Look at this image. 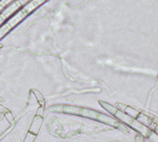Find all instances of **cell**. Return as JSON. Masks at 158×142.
<instances>
[{
  "instance_id": "1",
  "label": "cell",
  "mask_w": 158,
  "mask_h": 142,
  "mask_svg": "<svg viewBox=\"0 0 158 142\" xmlns=\"http://www.w3.org/2000/svg\"><path fill=\"white\" fill-rule=\"evenodd\" d=\"M44 1H30L27 2L21 8H19L11 18H9L0 27V40L5 37L11 30H13L19 22H21L30 13L35 10L39 6L44 4Z\"/></svg>"
},
{
  "instance_id": "2",
  "label": "cell",
  "mask_w": 158,
  "mask_h": 142,
  "mask_svg": "<svg viewBox=\"0 0 158 142\" xmlns=\"http://www.w3.org/2000/svg\"><path fill=\"white\" fill-rule=\"evenodd\" d=\"M27 2L26 1H13L9 2L1 11H0V27L11 18L19 8H21Z\"/></svg>"
},
{
  "instance_id": "3",
  "label": "cell",
  "mask_w": 158,
  "mask_h": 142,
  "mask_svg": "<svg viewBox=\"0 0 158 142\" xmlns=\"http://www.w3.org/2000/svg\"><path fill=\"white\" fill-rule=\"evenodd\" d=\"M96 120L103 123V124H106L107 126H110V127H113L115 128H118L119 127V124L120 122H118L116 118L110 116H107V115H105L103 113H97V116H96Z\"/></svg>"
},
{
  "instance_id": "4",
  "label": "cell",
  "mask_w": 158,
  "mask_h": 142,
  "mask_svg": "<svg viewBox=\"0 0 158 142\" xmlns=\"http://www.w3.org/2000/svg\"><path fill=\"white\" fill-rule=\"evenodd\" d=\"M130 127H131L133 130H135L136 132H138L143 138V137H144V138H147L148 135H149L150 132H151V130H150L149 128H147L146 127H144V126H143L142 124H140L136 119H134V120L131 122V124L130 125Z\"/></svg>"
},
{
  "instance_id": "5",
  "label": "cell",
  "mask_w": 158,
  "mask_h": 142,
  "mask_svg": "<svg viewBox=\"0 0 158 142\" xmlns=\"http://www.w3.org/2000/svg\"><path fill=\"white\" fill-rule=\"evenodd\" d=\"M43 122H44V118L42 116H35L32 119V122L31 124V127L29 128V132L37 136V134L39 133L40 129H41V127L43 125Z\"/></svg>"
},
{
  "instance_id": "6",
  "label": "cell",
  "mask_w": 158,
  "mask_h": 142,
  "mask_svg": "<svg viewBox=\"0 0 158 142\" xmlns=\"http://www.w3.org/2000/svg\"><path fill=\"white\" fill-rule=\"evenodd\" d=\"M97 113H98V112H96L95 110H92V109H89V108L81 107L80 116H82V117H84V118H89V119L96 120Z\"/></svg>"
},
{
  "instance_id": "7",
  "label": "cell",
  "mask_w": 158,
  "mask_h": 142,
  "mask_svg": "<svg viewBox=\"0 0 158 142\" xmlns=\"http://www.w3.org/2000/svg\"><path fill=\"white\" fill-rule=\"evenodd\" d=\"M81 107L78 106H72V105H63V112L68 115H74V116H80Z\"/></svg>"
},
{
  "instance_id": "8",
  "label": "cell",
  "mask_w": 158,
  "mask_h": 142,
  "mask_svg": "<svg viewBox=\"0 0 158 142\" xmlns=\"http://www.w3.org/2000/svg\"><path fill=\"white\" fill-rule=\"evenodd\" d=\"M99 103H100V105H101L106 112H108V113H109L110 115H112L113 116H114L117 114V112L118 111L115 105L110 104V103H106V102H104V101H99Z\"/></svg>"
},
{
  "instance_id": "9",
  "label": "cell",
  "mask_w": 158,
  "mask_h": 142,
  "mask_svg": "<svg viewBox=\"0 0 158 142\" xmlns=\"http://www.w3.org/2000/svg\"><path fill=\"white\" fill-rule=\"evenodd\" d=\"M140 113H141V112L138 111L137 109H135V108H133V107H131V106H128V105H127V107H126L125 110H124V114H126L128 116H130V117L132 118V119H136Z\"/></svg>"
},
{
  "instance_id": "10",
  "label": "cell",
  "mask_w": 158,
  "mask_h": 142,
  "mask_svg": "<svg viewBox=\"0 0 158 142\" xmlns=\"http://www.w3.org/2000/svg\"><path fill=\"white\" fill-rule=\"evenodd\" d=\"M32 92L34 93L37 102L40 103L44 106V98L43 94H42L39 91H37V90H32Z\"/></svg>"
},
{
  "instance_id": "11",
  "label": "cell",
  "mask_w": 158,
  "mask_h": 142,
  "mask_svg": "<svg viewBox=\"0 0 158 142\" xmlns=\"http://www.w3.org/2000/svg\"><path fill=\"white\" fill-rule=\"evenodd\" d=\"M147 138H148V140H149L150 142H158L157 133H156V132H155V131H151Z\"/></svg>"
},
{
  "instance_id": "12",
  "label": "cell",
  "mask_w": 158,
  "mask_h": 142,
  "mask_svg": "<svg viewBox=\"0 0 158 142\" xmlns=\"http://www.w3.org/2000/svg\"><path fill=\"white\" fill-rule=\"evenodd\" d=\"M35 139H36V136H35V135H33V134L28 132V133L26 134V136H25V139H24L23 142H34Z\"/></svg>"
},
{
  "instance_id": "13",
  "label": "cell",
  "mask_w": 158,
  "mask_h": 142,
  "mask_svg": "<svg viewBox=\"0 0 158 142\" xmlns=\"http://www.w3.org/2000/svg\"><path fill=\"white\" fill-rule=\"evenodd\" d=\"M49 111L62 113V112H63V105H61V104H58V105H54V106H52V107H50V108H49Z\"/></svg>"
},
{
  "instance_id": "14",
  "label": "cell",
  "mask_w": 158,
  "mask_h": 142,
  "mask_svg": "<svg viewBox=\"0 0 158 142\" xmlns=\"http://www.w3.org/2000/svg\"><path fill=\"white\" fill-rule=\"evenodd\" d=\"M4 116H5V118H6L9 123H13V121H14V117H13V115H12L9 111H7L6 114H4Z\"/></svg>"
},
{
  "instance_id": "15",
  "label": "cell",
  "mask_w": 158,
  "mask_h": 142,
  "mask_svg": "<svg viewBox=\"0 0 158 142\" xmlns=\"http://www.w3.org/2000/svg\"><path fill=\"white\" fill-rule=\"evenodd\" d=\"M44 107L43 105H41V106L38 108V110H37L36 116H42V117H43V115H44Z\"/></svg>"
},
{
  "instance_id": "16",
  "label": "cell",
  "mask_w": 158,
  "mask_h": 142,
  "mask_svg": "<svg viewBox=\"0 0 158 142\" xmlns=\"http://www.w3.org/2000/svg\"><path fill=\"white\" fill-rule=\"evenodd\" d=\"M3 101H4V99H3V98H1V97H0V102H3Z\"/></svg>"
},
{
  "instance_id": "17",
  "label": "cell",
  "mask_w": 158,
  "mask_h": 142,
  "mask_svg": "<svg viewBox=\"0 0 158 142\" xmlns=\"http://www.w3.org/2000/svg\"><path fill=\"white\" fill-rule=\"evenodd\" d=\"M1 47H2V44L0 43V50H1Z\"/></svg>"
},
{
  "instance_id": "18",
  "label": "cell",
  "mask_w": 158,
  "mask_h": 142,
  "mask_svg": "<svg viewBox=\"0 0 158 142\" xmlns=\"http://www.w3.org/2000/svg\"><path fill=\"white\" fill-rule=\"evenodd\" d=\"M144 142H150V141H149V140H145V141H144Z\"/></svg>"
}]
</instances>
